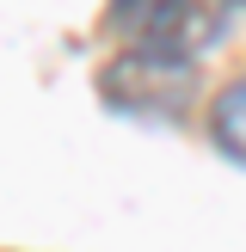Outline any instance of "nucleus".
Instances as JSON below:
<instances>
[{
    "instance_id": "nucleus-2",
    "label": "nucleus",
    "mask_w": 246,
    "mask_h": 252,
    "mask_svg": "<svg viewBox=\"0 0 246 252\" xmlns=\"http://www.w3.org/2000/svg\"><path fill=\"white\" fill-rule=\"evenodd\" d=\"M209 135H215L221 154H234L246 166V74L234 86H221V98L209 105Z\"/></svg>"
},
{
    "instance_id": "nucleus-1",
    "label": "nucleus",
    "mask_w": 246,
    "mask_h": 252,
    "mask_svg": "<svg viewBox=\"0 0 246 252\" xmlns=\"http://www.w3.org/2000/svg\"><path fill=\"white\" fill-rule=\"evenodd\" d=\"M111 31L123 56L160 68H197V56L228 37V0H111Z\"/></svg>"
},
{
    "instance_id": "nucleus-3",
    "label": "nucleus",
    "mask_w": 246,
    "mask_h": 252,
    "mask_svg": "<svg viewBox=\"0 0 246 252\" xmlns=\"http://www.w3.org/2000/svg\"><path fill=\"white\" fill-rule=\"evenodd\" d=\"M240 6H246V0H240Z\"/></svg>"
}]
</instances>
